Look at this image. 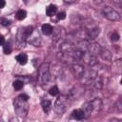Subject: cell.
Returning <instances> with one entry per match:
<instances>
[{
	"label": "cell",
	"mask_w": 122,
	"mask_h": 122,
	"mask_svg": "<svg viewBox=\"0 0 122 122\" xmlns=\"http://www.w3.org/2000/svg\"><path fill=\"white\" fill-rule=\"evenodd\" d=\"M29 96L26 94H20L13 100V107L14 112L19 117H25L29 112V103H28Z\"/></svg>",
	"instance_id": "1"
},
{
	"label": "cell",
	"mask_w": 122,
	"mask_h": 122,
	"mask_svg": "<svg viewBox=\"0 0 122 122\" xmlns=\"http://www.w3.org/2000/svg\"><path fill=\"white\" fill-rule=\"evenodd\" d=\"M51 72H50V64L43 63L38 69V81L41 85L47 84L50 81Z\"/></svg>",
	"instance_id": "2"
},
{
	"label": "cell",
	"mask_w": 122,
	"mask_h": 122,
	"mask_svg": "<svg viewBox=\"0 0 122 122\" xmlns=\"http://www.w3.org/2000/svg\"><path fill=\"white\" fill-rule=\"evenodd\" d=\"M33 27L32 26H28V27H23V28H20L18 30V32H17V35H16V38H17V41L21 44L24 45L25 41L28 40V38L30 37V35L32 33L33 31Z\"/></svg>",
	"instance_id": "3"
},
{
	"label": "cell",
	"mask_w": 122,
	"mask_h": 122,
	"mask_svg": "<svg viewBox=\"0 0 122 122\" xmlns=\"http://www.w3.org/2000/svg\"><path fill=\"white\" fill-rule=\"evenodd\" d=\"M67 105H68V98L66 96H59L54 104V112L57 114H62L66 111Z\"/></svg>",
	"instance_id": "4"
},
{
	"label": "cell",
	"mask_w": 122,
	"mask_h": 122,
	"mask_svg": "<svg viewBox=\"0 0 122 122\" xmlns=\"http://www.w3.org/2000/svg\"><path fill=\"white\" fill-rule=\"evenodd\" d=\"M103 14L107 19L111 21H118L120 19L119 13L111 7H105L103 9Z\"/></svg>",
	"instance_id": "5"
},
{
	"label": "cell",
	"mask_w": 122,
	"mask_h": 122,
	"mask_svg": "<svg viewBox=\"0 0 122 122\" xmlns=\"http://www.w3.org/2000/svg\"><path fill=\"white\" fill-rule=\"evenodd\" d=\"M28 41L30 44L33 45L34 47H39L41 44V36H40L39 31L37 30H33L32 33L28 38Z\"/></svg>",
	"instance_id": "6"
},
{
	"label": "cell",
	"mask_w": 122,
	"mask_h": 122,
	"mask_svg": "<svg viewBox=\"0 0 122 122\" xmlns=\"http://www.w3.org/2000/svg\"><path fill=\"white\" fill-rule=\"evenodd\" d=\"M81 61H83L84 63L88 64L89 66H94L97 64V59H96V56L91 54L90 52L86 51V52H83L82 54V57H81Z\"/></svg>",
	"instance_id": "7"
},
{
	"label": "cell",
	"mask_w": 122,
	"mask_h": 122,
	"mask_svg": "<svg viewBox=\"0 0 122 122\" xmlns=\"http://www.w3.org/2000/svg\"><path fill=\"white\" fill-rule=\"evenodd\" d=\"M52 32H53L54 41H56V42L62 40V39H64L65 36H66V31H65L64 28H62V27H60V26H57V27L53 28Z\"/></svg>",
	"instance_id": "8"
},
{
	"label": "cell",
	"mask_w": 122,
	"mask_h": 122,
	"mask_svg": "<svg viewBox=\"0 0 122 122\" xmlns=\"http://www.w3.org/2000/svg\"><path fill=\"white\" fill-rule=\"evenodd\" d=\"M100 32V29L98 27H93V28H91L90 30H88L87 33H86V37H87V40L89 41H92L94 40L98 34Z\"/></svg>",
	"instance_id": "9"
},
{
	"label": "cell",
	"mask_w": 122,
	"mask_h": 122,
	"mask_svg": "<svg viewBox=\"0 0 122 122\" xmlns=\"http://www.w3.org/2000/svg\"><path fill=\"white\" fill-rule=\"evenodd\" d=\"M41 106L43 108V111L48 113L51 110V107H52L51 100L49 97H47V96H43L42 99H41Z\"/></svg>",
	"instance_id": "10"
},
{
	"label": "cell",
	"mask_w": 122,
	"mask_h": 122,
	"mask_svg": "<svg viewBox=\"0 0 122 122\" xmlns=\"http://www.w3.org/2000/svg\"><path fill=\"white\" fill-rule=\"evenodd\" d=\"M90 104H91V107H92V112L97 113V112H100L101 107H102V102L99 98H95V99L90 101Z\"/></svg>",
	"instance_id": "11"
},
{
	"label": "cell",
	"mask_w": 122,
	"mask_h": 122,
	"mask_svg": "<svg viewBox=\"0 0 122 122\" xmlns=\"http://www.w3.org/2000/svg\"><path fill=\"white\" fill-rule=\"evenodd\" d=\"M72 71H73L74 75L78 78H81L83 76V74L85 73V70H84L83 65H81L79 63H76L72 66Z\"/></svg>",
	"instance_id": "12"
},
{
	"label": "cell",
	"mask_w": 122,
	"mask_h": 122,
	"mask_svg": "<svg viewBox=\"0 0 122 122\" xmlns=\"http://www.w3.org/2000/svg\"><path fill=\"white\" fill-rule=\"evenodd\" d=\"M71 115H72V117H73L75 120H82L83 118L86 117V116H85V112H83L82 109H76V110H74V111L72 112Z\"/></svg>",
	"instance_id": "13"
},
{
	"label": "cell",
	"mask_w": 122,
	"mask_h": 122,
	"mask_svg": "<svg viewBox=\"0 0 122 122\" xmlns=\"http://www.w3.org/2000/svg\"><path fill=\"white\" fill-rule=\"evenodd\" d=\"M57 13V7L55 6V5H53V4H51V5H49L48 7H47V9H46V14L48 15V16H53V15H55Z\"/></svg>",
	"instance_id": "14"
},
{
	"label": "cell",
	"mask_w": 122,
	"mask_h": 122,
	"mask_svg": "<svg viewBox=\"0 0 122 122\" xmlns=\"http://www.w3.org/2000/svg\"><path fill=\"white\" fill-rule=\"evenodd\" d=\"M99 54H100L101 58L105 61H111L112 60V53L110 51H108L106 49H101V51Z\"/></svg>",
	"instance_id": "15"
},
{
	"label": "cell",
	"mask_w": 122,
	"mask_h": 122,
	"mask_svg": "<svg viewBox=\"0 0 122 122\" xmlns=\"http://www.w3.org/2000/svg\"><path fill=\"white\" fill-rule=\"evenodd\" d=\"M41 30H42V33H44L45 35H50V34L52 33L53 28L50 24H44L41 27Z\"/></svg>",
	"instance_id": "16"
},
{
	"label": "cell",
	"mask_w": 122,
	"mask_h": 122,
	"mask_svg": "<svg viewBox=\"0 0 122 122\" xmlns=\"http://www.w3.org/2000/svg\"><path fill=\"white\" fill-rule=\"evenodd\" d=\"M16 61L20 64V65H25L28 62V55L26 53H20L18 55H16L15 57Z\"/></svg>",
	"instance_id": "17"
},
{
	"label": "cell",
	"mask_w": 122,
	"mask_h": 122,
	"mask_svg": "<svg viewBox=\"0 0 122 122\" xmlns=\"http://www.w3.org/2000/svg\"><path fill=\"white\" fill-rule=\"evenodd\" d=\"M92 84H93V86H94L95 89L100 90V89L102 88V86H103V82H102L101 77H99L98 75H96V76L92 79Z\"/></svg>",
	"instance_id": "18"
},
{
	"label": "cell",
	"mask_w": 122,
	"mask_h": 122,
	"mask_svg": "<svg viewBox=\"0 0 122 122\" xmlns=\"http://www.w3.org/2000/svg\"><path fill=\"white\" fill-rule=\"evenodd\" d=\"M26 16H27V11L24 10H19L16 12V19L17 20H23L26 18Z\"/></svg>",
	"instance_id": "19"
},
{
	"label": "cell",
	"mask_w": 122,
	"mask_h": 122,
	"mask_svg": "<svg viewBox=\"0 0 122 122\" xmlns=\"http://www.w3.org/2000/svg\"><path fill=\"white\" fill-rule=\"evenodd\" d=\"M11 51H12V48H11L10 43V42L5 43L4 46H3V51H4V53H5V54H10Z\"/></svg>",
	"instance_id": "20"
},
{
	"label": "cell",
	"mask_w": 122,
	"mask_h": 122,
	"mask_svg": "<svg viewBox=\"0 0 122 122\" xmlns=\"http://www.w3.org/2000/svg\"><path fill=\"white\" fill-rule=\"evenodd\" d=\"M12 86H13V88H14L16 91H19V90H21V89L24 87V82L18 79V80H15V81H13V83H12Z\"/></svg>",
	"instance_id": "21"
},
{
	"label": "cell",
	"mask_w": 122,
	"mask_h": 122,
	"mask_svg": "<svg viewBox=\"0 0 122 122\" xmlns=\"http://www.w3.org/2000/svg\"><path fill=\"white\" fill-rule=\"evenodd\" d=\"M121 60H116L114 61V72L116 73H120L121 72Z\"/></svg>",
	"instance_id": "22"
},
{
	"label": "cell",
	"mask_w": 122,
	"mask_h": 122,
	"mask_svg": "<svg viewBox=\"0 0 122 122\" xmlns=\"http://www.w3.org/2000/svg\"><path fill=\"white\" fill-rule=\"evenodd\" d=\"M49 93H50V95H51V96H56V95H58V93H59V90H58L57 86H53V87H51V88L49 90Z\"/></svg>",
	"instance_id": "23"
},
{
	"label": "cell",
	"mask_w": 122,
	"mask_h": 122,
	"mask_svg": "<svg viewBox=\"0 0 122 122\" xmlns=\"http://www.w3.org/2000/svg\"><path fill=\"white\" fill-rule=\"evenodd\" d=\"M10 23H11V21L7 18H0V24L3 26H9V25H10Z\"/></svg>",
	"instance_id": "24"
},
{
	"label": "cell",
	"mask_w": 122,
	"mask_h": 122,
	"mask_svg": "<svg viewBox=\"0 0 122 122\" xmlns=\"http://www.w3.org/2000/svg\"><path fill=\"white\" fill-rule=\"evenodd\" d=\"M119 38H120V36H119V34H118L117 32H113V33L111 35V40H112V42H116V41H118Z\"/></svg>",
	"instance_id": "25"
},
{
	"label": "cell",
	"mask_w": 122,
	"mask_h": 122,
	"mask_svg": "<svg viewBox=\"0 0 122 122\" xmlns=\"http://www.w3.org/2000/svg\"><path fill=\"white\" fill-rule=\"evenodd\" d=\"M66 18V12L65 11H60L57 13V19L58 20H63Z\"/></svg>",
	"instance_id": "26"
},
{
	"label": "cell",
	"mask_w": 122,
	"mask_h": 122,
	"mask_svg": "<svg viewBox=\"0 0 122 122\" xmlns=\"http://www.w3.org/2000/svg\"><path fill=\"white\" fill-rule=\"evenodd\" d=\"M4 44H5V38L3 35H0V46H2Z\"/></svg>",
	"instance_id": "27"
},
{
	"label": "cell",
	"mask_w": 122,
	"mask_h": 122,
	"mask_svg": "<svg viewBox=\"0 0 122 122\" xmlns=\"http://www.w3.org/2000/svg\"><path fill=\"white\" fill-rule=\"evenodd\" d=\"M5 5H6V2H5L4 0H0V9L4 8V7H5Z\"/></svg>",
	"instance_id": "28"
},
{
	"label": "cell",
	"mask_w": 122,
	"mask_h": 122,
	"mask_svg": "<svg viewBox=\"0 0 122 122\" xmlns=\"http://www.w3.org/2000/svg\"><path fill=\"white\" fill-rule=\"evenodd\" d=\"M111 122H121L119 119H116V118H114V119H112L111 120Z\"/></svg>",
	"instance_id": "29"
},
{
	"label": "cell",
	"mask_w": 122,
	"mask_h": 122,
	"mask_svg": "<svg viewBox=\"0 0 122 122\" xmlns=\"http://www.w3.org/2000/svg\"><path fill=\"white\" fill-rule=\"evenodd\" d=\"M10 122H18V120H17V119H16V118H11V119H10Z\"/></svg>",
	"instance_id": "30"
},
{
	"label": "cell",
	"mask_w": 122,
	"mask_h": 122,
	"mask_svg": "<svg viewBox=\"0 0 122 122\" xmlns=\"http://www.w3.org/2000/svg\"><path fill=\"white\" fill-rule=\"evenodd\" d=\"M66 4H71V3H75V1H65Z\"/></svg>",
	"instance_id": "31"
}]
</instances>
